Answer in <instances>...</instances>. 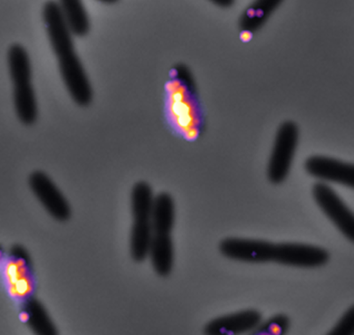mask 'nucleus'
I'll return each mask as SVG.
<instances>
[{
    "instance_id": "nucleus-15",
    "label": "nucleus",
    "mask_w": 354,
    "mask_h": 335,
    "mask_svg": "<svg viewBox=\"0 0 354 335\" xmlns=\"http://www.w3.org/2000/svg\"><path fill=\"white\" fill-rule=\"evenodd\" d=\"M62 15L71 35H86L90 30V21L86 10L79 0H65L62 1Z\"/></svg>"
},
{
    "instance_id": "nucleus-17",
    "label": "nucleus",
    "mask_w": 354,
    "mask_h": 335,
    "mask_svg": "<svg viewBox=\"0 0 354 335\" xmlns=\"http://www.w3.org/2000/svg\"><path fill=\"white\" fill-rule=\"evenodd\" d=\"M288 327L290 320L288 316L279 314L266 320L265 323L259 324L250 335H285L288 331Z\"/></svg>"
},
{
    "instance_id": "nucleus-1",
    "label": "nucleus",
    "mask_w": 354,
    "mask_h": 335,
    "mask_svg": "<svg viewBox=\"0 0 354 335\" xmlns=\"http://www.w3.org/2000/svg\"><path fill=\"white\" fill-rule=\"evenodd\" d=\"M44 21L53 50L59 64L62 77L76 104L87 106L93 99V90L84 67L74 50L72 35L67 30L61 7L48 3L44 8Z\"/></svg>"
},
{
    "instance_id": "nucleus-5",
    "label": "nucleus",
    "mask_w": 354,
    "mask_h": 335,
    "mask_svg": "<svg viewBox=\"0 0 354 335\" xmlns=\"http://www.w3.org/2000/svg\"><path fill=\"white\" fill-rule=\"evenodd\" d=\"M9 291L15 298H30L35 289V275L32 258L23 246L15 245L10 249L5 267Z\"/></svg>"
},
{
    "instance_id": "nucleus-19",
    "label": "nucleus",
    "mask_w": 354,
    "mask_h": 335,
    "mask_svg": "<svg viewBox=\"0 0 354 335\" xmlns=\"http://www.w3.org/2000/svg\"><path fill=\"white\" fill-rule=\"evenodd\" d=\"M214 3H216L218 6L230 7L234 5V1H232V0H230V1H214Z\"/></svg>"
},
{
    "instance_id": "nucleus-12",
    "label": "nucleus",
    "mask_w": 354,
    "mask_h": 335,
    "mask_svg": "<svg viewBox=\"0 0 354 335\" xmlns=\"http://www.w3.org/2000/svg\"><path fill=\"white\" fill-rule=\"evenodd\" d=\"M21 320L27 324L35 335H58L55 324L50 318L45 306L37 298H27L24 300L21 311Z\"/></svg>"
},
{
    "instance_id": "nucleus-18",
    "label": "nucleus",
    "mask_w": 354,
    "mask_h": 335,
    "mask_svg": "<svg viewBox=\"0 0 354 335\" xmlns=\"http://www.w3.org/2000/svg\"><path fill=\"white\" fill-rule=\"evenodd\" d=\"M353 333L354 311L353 307H351L346 314L343 315L340 322L334 327V329L328 335H353Z\"/></svg>"
},
{
    "instance_id": "nucleus-2",
    "label": "nucleus",
    "mask_w": 354,
    "mask_h": 335,
    "mask_svg": "<svg viewBox=\"0 0 354 335\" xmlns=\"http://www.w3.org/2000/svg\"><path fill=\"white\" fill-rule=\"evenodd\" d=\"M8 64L14 86L15 108L24 124L30 126L37 119V102L32 85V67L26 50L21 45L9 48Z\"/></svg>"
},
{
    "instance_id": "nucleus-13",
    "label": "nucleus",
    "mask_w": 354,
    "mask_h": 335,
    "mask_svg": "<svg viewBox=\"0 0 354 335\" xmlns=\"http://www.w3.org/2000/svg\"><path fill=\"white\" fill-rule=\"evenodd\" d=\"M154 271L160 276H168L171 273L174 262V242L170 235L153 233L149 255Z\"/></svg>"
},
{
    "instance_id": "nucleus-10",
    "label": "nucleus",
    "mask_w": 354,
    "mask_h": 335,
    "mask_svg": "<svg viewBox=\"0 0 354 335\" xmlns=\"http://www.w3.org/2000/svg\"><path fill=\"white\" fill-rule=\"evenodd\" d=\"M261 322V313L247 309L210 320L205 327V335H243L252 332Z\"/></svg>"
},
{
    "instance_id": "nucleus-14",
    "label": "nucleus",
    "mask_w": 354,
    "mask_h": 335,
    "mask_svg": "<svg viewBox=\"0 0 354 335\" xmlns=\"http://www.w3.org/2000/svg\"><path fill=\"white\" fill-rule=\"evenodd\" d=\"M174 224V202L171 195L162 193L153 199L152 231L170 235Z\"/></svg>"
},
{
    "instance_id": "nucleus-6",
    "label": "nucleus",
    "mask_w": 354,
    "mask_h": 335,
    "mask_svg": "<svg viewBox=\"0 0 354 335\" xmlns=\"http://www.w3.org/2000/svg\"><path fill=\"white\" fill-rule=\"evenodd\" d=\"M221 251L228 258L241 262H276L279 244L254 239L227 238L221 242Z\"/></svg>"
},
{
    "instance_id": "nucleus-9",
    "label": "nucleus",
    "mask_w": 354,
    "mask_h": 335,
    "mask_svg": "<svg viewBox=\"0 0 354 335\" xmlns=\"http://www.w3.org/2000/svg\"><path fill=\"white\" fill-rule=\"evenodd\" d=\"M328 253L323 248L305 244H279V256L276 262L294 267L314 268L326 264Z\"/></svg>"
},
{
    "instance_id": "nucleus-16",
    "label": "nucleus",
    "mask_w": 354,
    "mask_h": 335,
    "mask_svg": "<svg viewBox=\"0 0 354 335\" xmlns=\"http://www.w3.org/2000/svg\"><path fill=\"white\" fill-rule=\"evenodd\" d=\"M281 1L268 0L257 1L247 9L244 15L241 16V28L246 32H255L270 17V12L275 10Z\"/></svg>"
},
{
    "instance_id": "nucleus-11",
    "label": "nucleus",
    "mask_w": 354,
    "mask_h": 335,
    "mask_svg": "<svg viewBox=\"0 0 354 335\" xmlns=\"http://www.w3.org/2000/svg\"><path fill=\"white\" fill-rule=\"evenodd\" d=\"M305 169L317 178L333 181L350 188L354 186V168L352 164L317 155L308 157L305 162Z\"/></svg>"
},
{
    "instance_id": "nucleus-7",
    "label": "nucleus",
    "mask_w": 354,
    "mask_h": 335,
    "mask_svg": "<svg viewBox=\"0 0 354 335\" xmlns=\"http://www.w3.org/2000/svg\"><path fill=\"white\" fill-rule=\"evenodd\" d=\"M29 186L47 213L58 222H66L71 217V207L61 190L52 179L41 171L29 175Z\"/></svg>"
},
{
    "instance_id": "nucleus-20",
    "label": "nucleus",
    "mask_w": 354,
    "mask_h": 335,
    "mask_svg": "<svg viewBox=\"0 0 354 335\" xmlns=\"http://www.w3.org/2000/svg\"><path fill=\"white\" fill-rule=\"evenodd\" d=\"M3 248L0 247V260H1V258H3Z\"/></svg>"
},
{
    "instance_id": "nucleus-3",
    "label": "nucleus",
    "mask_w": 354,
    "mask_h": 335,
    "mask_svg": "<svg viewBox=\"0 0 354 335\" xmlns=\"http://www.w3.org/2000/svg\"><path fill=\"white\" fill-rule=\"evenodd\" d=\"M153 193L147 182H138L132 190L133 226L131 231V255L136 262H142L149 255L151 245L152 207Z\"/></svg>"
},
{
    "instance_id": "nucleus-4",
    "label": "nucleus",
    "mask_w": 354,
    "mask_h": 335,
    "mask_svg": "<svg viewBox=\"0 0 354 335\" xmlns=\"http://www.w3.org/2000/svg\"><path fill=\"white\" fill-rule=\"evenodd\" d=\"M299 143V126L292 121L283 123L276 135L273 152L268 164V179L274 184L288 178Z\"/></svg>"
},
{
    "instance_id": "nucleus-8",
    "label": "nucleus",
    "mask_w": 354,
    "mask_h": 335,
    "mask_svg": "<svg viewBox=\"0 0 354 335\" xmlns=\"http://www.w3.org/2000/svg\"><path fill=\"white\" fill-rule=\"evenodd\" d=\"M313 195L323 213L331 219V222H334L346 238L353 240V213L341 200L340 197L324 184L314 186Z\"/></svg>"
}]
</instances>
